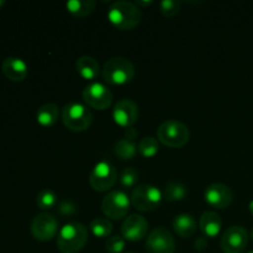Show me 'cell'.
<instances>
[{
    "instance_id": "1",
    "label": "cell",
    "mask_w": 253,
    "mask_h": 253,
    "mask_svg": "<svg viewBox=\"0 0 253 253\" xmlns=\"http://www.w3.org/2000/svg\"><path fill=\"white\" fill-rule=\"evenodd\" d=\"M108 19L116 29L128 31L137 26L142 20L140 7L131 1H115L108 10Z\"/></svg>"
},
{
    "instance_id": "2",
    "label": "cell",
    "mask_w": 253,
    "mask_h": 253,
    "mask_svg": "<svg viewBox=\"0 0 253 253\" xmlns=\"http://www.w3.org/2000/svg\"><path fill=\"white\" fill-rule=\"evenodd\" d=\"M88 242V230L81 222H68L58 232L57 247L62 253H77Z\"/></svg>"
},
{
    "instance_id": "3",
    "label": "cell",
    "mask_w": 253,
    "mask_h": 253,
    "mask_svg": "<svg viewBox=\"0 0 253 253\" xmlns=\"http://www.w3.org/2000/svg\"><path fill=\"white\" fill-rule=\"evenodd\" d=\"M101 74L106 83L111 85H124L132 81L135 67L127 58L113 57L105 62Z\"/></svg>"
},
{
    "instance_id": "4",
    "label": "cell",
    "mask_w": 253,
    "mask_h": 253,
    "mask_svg": "<svg viewBox=\"0 0 253 253\" xmlns=\"http://www.w3.org/2000/svg\"><path fill=\"white\" fill-rule=\"evenodd\" d=\"M62 121L68 130L73 132H83L90 127L93 114L83 104L69 103L62 110Z\"/></svg>"
},
{
    "instance_id": "5",
    "label": "cell",
    "mask_w": 253,
    "mask_h": 253,
    "mask_svg": "<svg viewBox=\"0 0 253 253\" xmlns=\"http://www.w3.org/2000/svg\"><path fill=\"white\" fill-rule=\"evenodd\" d=\"M157 137L167 147L180 148L187 145L190 133L184 124L175 120H168L161 124L157 130Z\"/></svg>"
},
{
    "instance_id": "6",
    "label": "cell",
    "mask_w": 253,
    "mask_h": 253,
    "mask_svg": "<svg viewBox=\"0 0 253 253\" xmlns=\"http://www.w3.org/2000/svg\"><path fill=\"white\" fill-rule=\"evenodd\" d=\"M162 202V193L151 184L137 185L131 194V204L140 211H153Z\"/></svg>"
},
{
    "instance_id": "7",
    "label": "cell",
    "mask_w": 253,
    "mask_h": 253,
    "mask_svg": "<svg viewBox=\"0 0 253 253\" xmlns=\"http://www.w3.org/2000/svg\"><path fill=\"white\" fill-rule=\"evenodd\" d=\"M130 198L123 190H113L101 202V210L111 220H120L130 210Z\"/></svg>"
},
{
    "instance_id": "8",
    "label": "cell",
    "mask_w": 253,
    "mask_h": 253,
    "mask_svg": "<svg viewBox=\"0 0 253 253\" xmlns=\"http://www.w3.org/2000/svg\"><path fill=\"white\" fill-rule=\"evenodd\" d=\"M116 169L110 162L101 161L94 166L90 175H89V183L95 192H106L114 187L116 183Z\"/></svg>"
},
{
    "instance_id": "9",
    "label": "cell",
    "mask_w": 253,
    "mask_h": 253,
    "mask_svg": "<svg viewBox=\"0 0 253 253\" xmlns=\"http://www.w3.org/2000/svg\"><path fill=\"white\" fill-rule=\"evenodd\" d=\"M31 234L37 241H51L58 234V221L48 212L39 214L31 222Z\"/></svg>"
},
{
    "instance_id": "10",
    "label": "cell",
    "mask_w": 253,
    "mask_h": 253,
    "mask_svg": "<svg viewBox=\"0 0 253 253\" xmlns=\"http://www.w3.org/2000/svg\"><path fill=\"white\" fill-rule=\"evenodd\" d=\"M83 99L90 108L105 110L113 104V93L101 83H91L83 90Z\"/></svg>"
},
{
    "instance_id": "11",
    "label": "cell",
    "mask_w": 253,
    "mask_h": 253,
    "mask_svg": "<svg viewBox=\"0 0 253 253\" xmlns=\"http://www.w3.org/2000/svg\"><path fill=\"white\" fill-rule=\"evenodd\" d=\"M249 244V232L244 226L235 225L229 227L221 237V250L224 253H242Z\"/></svg>"
},
{
    "instance_id": "12",
    "label": "cell",
    "mask_w": 253,
    "mask_h": 253,
    "mask_svg": "<svg viewBox=\"0 0 253 253\" xmlns=\"http://www.w3.org/2000/svg\"><path fill=\"white\" fill-rule=\"evenodd\" d=\"M147 253H174L175 242L172 234L165 227H157L148 235L146 241Z\"/></svg>"
},
{
    "instance_id": "13",
    "label": "cell",
    "mask_w": 253,
    "mask_h": 253,
    "mask_svg": "<svg viewBox=\"0 0 253 253\" xmlns=\"http://www.w3.org/2000/svg\"><path fill=\"white\" fill-rule=\"evenodd\" d=\"M204 198L205 202L210 207L216 208V209H225L232 203L234 193L229 185L222 184V183H214L205 189Z\"/></svg>"
},
{
    "instance_id": "14",
    "label": "cell",
    "mask_w": 253,
    "mask_h": 253,
    "mask_svg": "<svg viewBox=\"0 0 253 253\" xmlns=\"http://www.w3.org/2000/svg\"><path fill=\"white\" fill-rule=\"evenodd\" d=\"M148 231V222L143 216L137 214H132L127 216L121 226L123 237L127 241L137 242L146 237Z\"/></svg>"
},
{
    "instance_id": "15",
    "label": "cell",
    "mask_w": 253,
    "mask_h": 253,
    "mask_svg": "<svg viewBox=\"0 0 253 253\" xmlns=\"http://www.w3.org/2000/svg\"><path fill=\"white\" fill-rule=\"evenodd\" d=\"M114 121L124 127H131L138 119V106L130 99H123L114 106Z\"/></svg>"
},
{
    "instance_id": "16",
    "label": "cell",
    "mask_w": 253,
    "mask_h": 253,
    "mask_svg": "<svg viewBox=\"0 0 253 253\" xmlns=\"http://www.w3.org/2000/svg\"><path fill=\"white\" fill-rule=\"evenodd\" d=\"M1 71L7 79L12 82H21L29 73L27 64L19 57H7L2 61Z\"/></svg>"
},
{
    "instance_id": "17",
    "label": "cell",
    "mask_w": 253,
    "mask_h": 253,
    "mask_svg": "<svg viewBox=\"0 0 253 253\" xmlns=\"http://www.w3.org/2000/svg\"><path fill=\"white\" fill-rule=\"evenodd\" d=\"M199 227L202 231L203 236L214 239L220 234L222 227V220L219 216V214L214 211H205L200 216Z\"/></svg>"
},
{
    "instance_id": "18",
    "label": "cell",
    "mask_w": 253,
    "mask_h": 253,
    "mask_svg": "<svg viewBox=\"0 0 253 253\" xmlns=\"http://www.w3.org/2000/svg\"><path fill=\"white\" fill-rule=\"evenodd\" d=\"M173 230L183 239H189L197 231V220L190 214H180L173 220Z\"/></svg>"
},
{
    "instance_id": "19",
    "label": "cell",
    "mask_w": 253,
    "mask_h": 253,
    "mask_svg": "<svg viewBox=\"0 0 253 253\" xmlns=\"http://www.w3.org/2000/svg\"><path fill=\"white\" fill-rule=\"evenodd\" d=\"M76 68L79 76L86 81H93V79L98 78L99 73H100L98 61L90 56L79 57L76 62Z\"/></svg>"
},
{
    "instance_id": "20",
    "label": "cell",
    "mask_w": 253,
    "mask_h": 253,
    "mask_svg": "<svg viewBox=\"0 0 253 253\" xmlns=\"http://www.w3.org/2000/svg\"><path fill=\"white\" fill-rule=\"evenodd\" d=\"M59 118V108L53 103H47L40 106L37 109L36 119L37 123L43 127L53 126L58 121Z\"/></svg>"
},
{
    "instance_id": "21",
    "label": "cell",
    "mask_w": 253,
    "mask_h": 253,
    "mask_svg": "<svg viewBox=\"0 0 253 253\" xmlns=\"http://www.w3.org/2000/svg\"><path fill=\"white\" fill-rule=\"evenodd\" d=\"M94 0H71L66 4L67 10L76 17H85L95 10Z\"/></svg>"
},
{
    "instance_id": "22",
    "label": "cell",
    "mask_w": 253,
    "mask_h": 253,
    "mask_svg": "<svg viewBox=\"0 0 253 253\" xmlns=\"http://www.w3.org/2000/svg\"><path fill=\"white\" fill-rule=\"evenodd\" d=\"M137 151L138 148L136 146L135 141L128 140L126 137H123L121 140H119L115 146L116 155L121 160H132L136 156V153H137Z\"/></svg>"
},
{
    "instance_id": "23",
    "label": "cell",
    "mask_w": 253,
    "mask_h": 253,
    "mask_svg": "<svg viewBox=\"0 0 253 253\" xmlns=\"http://www.w3.org/2000/svg\"><path fill=\"white\" fill-rule=\"evenodd\" d=\"M188 195V189L179 182H169L166 185L165 197L168 202H180Z\"/></svg>"
},
{
    "instance_id": "24",
    "label": "cell",
    "mask_w": 253,
    "mask_h": 253,
    "mask_svg": "<svg viewBox=\"0 0 253 253\" xmlns=\"http://www.w3.org/2000/svg\"><path fill=\"white\" fill-rule=\"evenodd\" d=\"M90 231L99 239H105L113 232V224L105 217H96L90 222Z\"/></svg>"
},
{
    "instance_id": "25",
    "label": "cell",
    "mask_w": 253,
    "mask_h": 253,
    "mask_svg": "<svg viewBox=\"0 0 253 253\" xmlns=\"http://www.w3.org/2000/svg\"><path fill=\"white\" fill-rule=\"evenodd\" d=\"M36 204L41 210L53 209V208L58 204V198H57V194L53 190L47 188V189H42L41 192L37 194Z\"/></svg>"
},
{
    "instance_id": "26",
    "label": "cell",
    "mask_w": 253,
    "mask_h": 253,
    "mask_svg": "<svg viewBox=\"0 0 253 253\" xmlns=\"http://www.w3.org/2000/svg\"><path fill=\"white\" fill-rule=\"evenodd\" d=\"M138 152L146 158H151L153 156L157 155L158 150H160V146H158V141L156 140L155 137H151V136H147V137H143L142 140L140 141L137 146Z\"/></svg>"
},
{
    "instance_id": "27",
    "label": "cell",
    "mask_w": 253,
    "mask_h": 253,
    "mask_svg": "<svg viewBox=\"0 0 253 253\" xmlns=\"http://www.w3.org/2000/svg\"><path fill=\"white\" fill-rule=\"evenodd\" d=\"M138 180V172L133 167H127L123 170L120 175V183L124 188L130 189L136 185Z\"/></svg>"
},
{
    "instance_id": "28",
    "label": "cell",
    "mask_w": 253,
    "mask_h": 253,
    "mask_svg": "<svg viewBox=\"0 0 253 253\" xmlns=\"http://www.w3.org/2000/svg\"><path fill=\"white\" fill-rule=\"evenodd\" d=\"M182 2L179 0H163L160 4V10L165 16L173 17L180 11Z\"/></svg>"
},
{
    "instance_id": "29",
    "label": "cell",
    "mask_w": 253,
    "mask_h": 253,
    "mask_svg": "<svg viewBox=\"0 0 253 253\" xmlns=\"http://www.w3.org/2000/svg\"><path fill=\"white\" fill-rule=\"evenodd\" d=\"M126 241L123 236H113L106 242V251L110 253H121L125 250Z\"/></svg>"
},
{
    "instance_id": "30",
    "label": "cell",
    "mask_w": 253,
    "mask_h": 253,
    "mask_svg": "<svg viewBox=\"0 0 253 253\" xmlns=\"http://www.w3.org/2000/svg\"><path fill=\"white\" fill-rule=\"evenodd\" d=\"M57 209L62 215H73L77 211V205L69 200H63V202L58 203Z\"/></svg>"
},
{
    "instance_id": "31",
    "label": "cell",
    "mask_w": 253,
    "mask_h": 253,
    "mask_svg": "<svg viewBox=\"0 0 253 253\" xmlns=\"http://www.w3.org/2000/svg\"><path fill=\"white\" fill-rule=\"evenodd\" d=\"M194 246H195V249L198 250V251H204V250L208 247L207 237H205V236L198 237V239L195 240V242H194Z\"/></svg>"
},
{
    "instance_id": "32",
    "label": "cell",
    "mask_w": 253,
    "mask_h": 253,
    "mask_svg": "<svg viewBox=\"0 0 253 253\" xmlns=\"http://www.w3.org/2000/svg\"><path fill=\"white\" fill-rule=\"evenodd\" d=\"M137 136H138V132L135 130V128L132 127V126H131V127L126 128V131H125V137L126 138L135 141V138H137Z\"/></svg>"
},
{
    "instance_id": "33",
    "label": "cell",
    "mask_w": 253,
    "mask_h": 253,
    "mask_svg": "<svg viewBox=\"0 0 253 253\" xmlns=\"http://www.w3.org/2000/svg\"><path fill=\"white\" fill-rule=\"evenodd\" d=\"M135 4L137 6H150V5L153 4L152 0H148V1H143V0H136Z\"/></svg>"
},
{
    "instance_id": "34",
    "label": "cell",
    "mask_w": 253,
    "mask_h": 253,
    "mask_svg": "<svg viewBox=\"0 0 253 253\" xmlns=\"http://www.w3.org/2000/svg\"><path fill=\"white\" fill-rule=\"evenodd\" d=\"M250 211H251V214L253 215V200L250 203Z\"/></svg>"
},
{
    "instance_id": "35",
    "label": "cell",
    "mask_w": 253,
    "mask_h": 253,
    "mask_svg": "<svg viewBox=\"0 0 253 253\" xmlns=\"http://www.w3.org/2000/svg\"><path fill=\"white\" fill-rule=\"evenodd\" d=\"M2 5H5V1H4V0H0V7H1Z\"/></svg>"
},
{
    "instance_id": "36",
    "label": "cell",
    "mask_w": 253,
    "mask_h": 253,
    "mask_svg": "<svg viewBox=\"0 0 253 253\" xmlns=\"http://www.w3.org/2000/svg\"><path fill=\"white\" fill-rule=\"evenodd\" d=\"M251 236H252V240H253V230H252V232H251Z\"/></svg>"
},
{
    "instance_id": "37",
    "label": "cell",
    "mask_w": 253,
    "mask_h": 253,
    "mask_svg": "<svg viewBox=\"0 0 253 253\" xmlns=\"http://www.w3.org/2000/svg\"><path fill=\"white\" fill-rule=\"evenodd\" d=\"M126 253H135V252H126Z\"/></svg>"
},
{
    "instance_id": "38",
    "label": "cell",
    "mask_w": 253,
    "mask_h": 253,
    "mask_svg": "<svg viewBox=\"0 0 253 253\" xmlns=\"http://www.w3.org/2000/svg\"><path fill=\"white\" fill-rule=\"evenodd\" d=\"M249 253H253V251H250V252H249Z\"/></svg>"
}]
</instances>
